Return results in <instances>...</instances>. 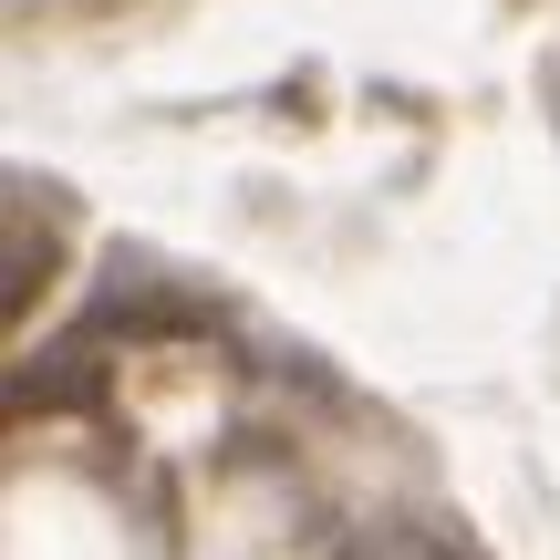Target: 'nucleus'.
Wrapping results in <instances>:
<instances>
[{"instance_id": "1", "label": "nucleus", "mask_w": 560, "mask_h": 560, "mask_svg": "<svg viewBox=\"0 0 560 560\" xmlns=\"http://www.w3.org/2000/svg\"><path fill=\"white\" fill-rule=\"evenodd\" d=\"M332 560H457V550H436L425 529H363V540H342Z\"/></svg>"}]
</instances>
